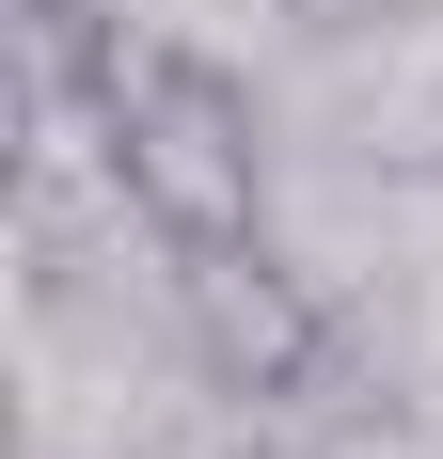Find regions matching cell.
Instances as JSON below:
<instances>
[{
  "label": "cell",
  "mask_w": 443,
  "mask_h": 459,
  "mask_svg": "<svg viewBox=\"0 0 443 459\" xmlns=\"http://www.w3.org/2000/svg\"><path fill=\"white\" fill-rule=\"evenodd\" d=\"M80 95H95V175H111V206H127L175 270L269 238V111H254V80H238L222 48H190V32L95 48Z\"/></svg>",
  "instance_id": "6da1fadb"
},
{
  "label": "cell",
  "mask_w": 443,
  "mask_h": 459,
  "mask_svg": "<svg viewBox=\"0 0 443 459\" xmlns=\"http://www.w3.org/2000/svg\"><path fill=\"white\" fill-rule=\"evenodd\" d=\"M175 301H190V333H206V365L222 380H254V396H285V380L317 365V301L285 285V254H206V270H175Z\"/></svg>",
  "instance_id": "7a4b0ae2"
}]
</instances>
